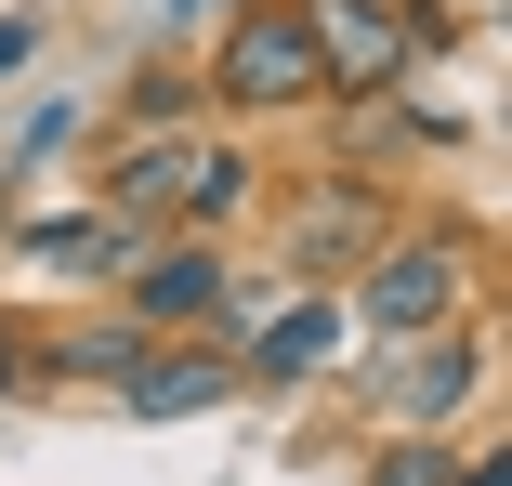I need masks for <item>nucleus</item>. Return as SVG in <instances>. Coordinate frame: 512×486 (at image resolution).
Returning <instances> with one entry per match:
<instances>
[{
  "label": "nucleus",
  "instance_id": "ddd939ff",
  "mask_svg": "<svg viewBox=\"0 0 512 486\" xmlns=\"http://www.w3.org/2000/svg\"><path fill=\"white\" fill-rule=\"evenodd\" d=\"M14 381H27V342H14V316H0V395H14Z\"/></svg>",
  "mask_w": 512,
  "mask_h": 486
},
{
  "label": "nucleus",
  "instance_id": "1a4fd4ad",
  "mask_svg": "<svg viewBox=\"0 0 512 486\" xmlns=\"http://www.w3.org/2000/svg\"><path fill=\"white\" fill-rule=\"evenodd\" d=\"M197 119H211V79H197L184 53H158V66L119 79V119L106 132H197Z\"/></svg>",
  "mask_w": 512,
  "mask_h": 486
},
{
  "label": "nucleus",
  "instance_id": "423d86ee",
  "mask_svg": "<svg viewBox=\"0 0 512 486\" xmlns=\"http://www.w3.org/2000/svg\"><path fill=\"white\" fill-rule=\"evenodd\" d=\"M381 224H394V198H381V184H355V171H329L316 198L289 211V263H302V276L329 289V276H355V263L381 250Z\"/></svg>",
  "mask_w": 512,
  "mask_h": 486
},
{
  "label": "nucleus",
  "instance_id": "6e6552de",
  "mask_svg": "<svg viewBox=\"0 0 512 486\" xmlns=\"http://www.w3.org/2000/svg\"><path fill=\"white\" fill-rule=\"evenodd\" d=\"M342 355V303H289V316H250V381H316Z\"/></svg>",
  "mask_w": 512,
  "mask_h": 486
},
{
  "label": "nucleus",
  "instance_id": "9d476101",
  "mask_svg": "<svg viewBox=\"0 0 512 486\" xmlns=\"http://www.w3.org/2000/svg\"><path fill=\"white\" fill-rule=\"evenodd\" d=\"M27 368H40V381H132V368H145V329H132V316H119V329H66V342H40Z\"/></svg>",
  "mask_w": 512,
  "mask_h": 486
},
{
  "label": "nucleus",
  "instance_id": "f8f14e48",
  "mask_svg": "<svg viewBox=\"0 0 512 486\" xmlns=\"http://www.w3.org/2000/svg\"><path fill=\"white\" fill-rule=\"evenodd\" d=\"M27 53H40V14H0V79H27Z\"/></svg>",
  "mask_w": 512,
  "mask_h": 486
},
{
  "label": "nucleus",
  "instance_id": "9b49d317",
  "mask_svg": "<svg viewBox=\"0 0 512 486\" xmlns=\"http://www.w3.org/2000/svg\"><path fill=\"white\" fill-rule=\"evenodd\" d=\"M368 486H460V460H447V434H394L368 460Z\"/></svg>",
  "mask_w": 512,
  "mask_h": 486
},
{
  "label": "nucleus",
  "instance_id": "39448f33",
  "mask_svg": "<svg viewBox=\"0 0 512 486\" xmlns=\"http://www.w3.org/2000/svg\"><path fill=\"white\" fill-rule=\"evenodd\" d=\"M119 289H132V329H145V342H197V329H224V289H237V276H224L211 237H158Z\"/></svg>",
  "mask_w": 512,
  "mask_h": 486
},
{
  "label": "nucleus",
  "instance_id": "7ed1b4c3",
  "mask_svg": "<svg viewBox=\"0 0 512 486\" xmlns=\"http://www.w3.org/2000/svg\"><path fill=\"white\" fill-rule=\"evenodd\" d=\"M302 40H316V79H329V106H342V92L421 79L447 27H434V0H302Z\"/></svg>",
  "mask_w": 512,
  "mask_h": 486
},
{
  "label": "nucleus",
  "instance_id": "0eeeda50",
  "mask_svg": "<svg viewBox=\"0 0 512 486\" xmlns=\"http://www.w3.org/2000/svg\"><path fill=\"white\" fill-rule=\"evenodd\" d=\"M224 395H237V368H224V355H197V342H171V355L145 342V368L119 381V408H132V421H197V408H224Z\"/></svg>",
  "mask_w": 512,
  "mask_h": 486
},
{
  "label": "nucleus",
  "instance_id": "f257e3e1",
  "mask_svg": "<svg viewBox=\"0 0 512 486\" xmlns=\"http://www.w3.org/2000/svg\"><path fill=\"white\" fill-rule=\"evenodd\" d=\"M473 303H486V237H473L460 211H434V224H381V250L355 263V316H368L381 342L460 329Z\"/></svg>",
  "mask_w": 512,
  "mask_h": 486
},
{
  "label": "nucleus",
  "instance_id": "f03ea898",
  "mask_svg": "<svg viewBox=\"0 0 512 486\" xmlns=\"http://www.w3.org/2000/svg\"><path fill=\"white\" fill-rule=\"evenodd\" d=\"M211 119H302V106H329V79H316V40H302V0H237L224 40H211Z\"/></svg>",
  "mask_w": 512,
  "mask_h": 486
},
{
  "label": "nucleus",
  "instance_id": "4468645a",
  "mask_svg": "<svg viewBox=\"0 0 512 486\" xmlns=\"http://www.w3.org/2000/svg\"><path fill=\"white\" fill-rule=\"evenodd\" d=\"M211 14H237V0H171V27H211Z\"/></svg>",
  "mask_w": 512,
  "mask_h": 486
},
{
  "label": "nucleus",
  "instance_id": "20e7f679",
  "mask_svg": "<svg viewBox=\"0 0 512 486\" xmlns=\"http://www.w3.org/2000/svg\"><path fill=\"white\" fill-rule=\"evenodd\" d=\"M473 395H486V329H473V316H460V329H421V342H394V368L368 381V408H381L394 434H447Z\"/></svg>",
  "mask_w": 512,
  "mask_h": 486
}]
</instances>
